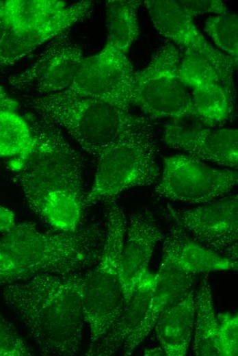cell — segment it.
<instances>
[{
  "label": "cell",
  "instance_id": "obj_1",
  "mask_svg": "<svg viewBox=\"0 0 238 356\" xmlns=\"http://www.w3.org/2000/svg\"><path fill=\"white\" fill-rule=\"evenodd\" d=\"M29 147L12 161L14 177L32 211L60 231L79 228L85 209L83 160L52 121L30 115Z\"/></svg>",
  "mask_w": 238,
  "mask_h": 356
},
{
  "label": "cell",
  "instance_id": "obj_2",
  "mask_svg": "<svg viewBox=\"0 0 238 356\" xmlns=\"http://www.w3.org/2000/svg\"><path fill=\"white\" fill-rule=\"evenodd\" d=\"M83 275L41 274L3 286L5 304L25 326L42 355L79 353L85 322Z\"/></svg>",
  "mask_w": 238,
  "mask_h": 356
},
{
  "label": "cell",
  "instance_id": "obj_3",
  "mask_svg": "<svg viewBox=\"0 0 238 356\" xmlns=\"http://www.w3.org/2000/svg\"><path fill=\"white\" fill-rule=\"evenodd\" d=\"M104 240L105 231L95 226L51 233L33 222L16 225L0 238V286L41 274L81 272L96 264Z\"/></svg>",
  "mask_w": 238,
  "mask_h": 356
},
{
  "label": "cell",
  "instance_id": "obj_4",
  "mask_svg": "<svg viewBox=\"0 0 238 356\" xmlns=\"http://www.w3.org/2000/svg\"><path fill=\"white\" fill-rule=\"evenodd\" d=\"M26 103L36 114L64 129L96 159L150 122L114 104L63 92L31 97Z\"/></svg>",
  "mask_w": 238,
  "mask_h": 356
},
{
  "label": "cell",
  "instance_id": "obj_5",
  "mask_svg": "<svg viewBox=\"0 0 238 356\" xmlns=\"http://www.w3.org/2000/svg\"><path fill=\"white\" fill-rule=\"evenodd\" d=\"M106 204L102 251L96 266L83 279V312L90 328L89 348L111 328L124 305L120 268L127 222L115 200Z\"/></svg>",
  "mask_w": 238,
  "mask_h": 356
},
{
  "label": "cell",
  "instance_id": "obj_6",
  "mask_svg": "<svg viewBox=\"0 0 238 356\" xmlns=\"http://www.w3.org/2000/svg\"><path fill=\"white\" fill-rule=\"evenodd\" d=\"M157 139L150 123L118 141L97 160L94 179L84 207L105 203L127 190L154 183L159 177Z\"/></svg>",
  "mask_w": 238,
  "mask_h": 356
},
{
  "label": "cell",
  "instance_id": "obj_7",
  "mask_svg": "<svg viewBox=\"0 0 238 356\" xmlns=\"http://www.w3.org/2000/svg\"><path fill=\"white\" fill-rule=\"evenodd\" d=\"M180 64L179 51L173 44L160 47L148 65L135 73L133 105L153 118L196 117Z\"/></svg>",
  "mask_w": 238,
  "mask_h": 356
},
{
  "label": "cell",
  "instance_id": "obj_8",
  "mask_svg": "<svg viewBox=\"0 0 238 356\" xmlns=\"http://www.w3.org/2000/svg\"><path fill=\"white\" fill-rule=\"evenodd\" d=\"M155 192L190 203H207L228 194L237 184V172L211 167L189 155L166 157Z\"/></svg>",
  "mask_w": 238,
  "mask_h": 356
},
{
  "label": "cell",
  "instance_id": "obj_9",
  "mask_svg": "<svg viewBox=\"0 0 238 356\" xmlns=\"http://www.w3.org/2000/svg\"><path fill=\"white\" fill-rule=\"evenodd\" d=\"M135 73L127 54L105 44L98 53L84 57L72 85L62 92L129 110Z\"/></svg>",
  "mask_w": 238,
  "mask_h": 356
},
{
  "label": "cell",
  "instance_id": "obj_10",
  "mask_svg": "<svg viewBox=\"0 0 238 356\" xmlns=\"http://www.w3.org/2000/svg\"><path fill=\"white\" fill-rule=\"evenodd\" d=\"M169 210L175 224L195 241L237 260L238 196H227L198 207Z\"/></svg>",
  "mask_w": 238,
  "mask_h": 356
},
{
  "label": "cell",
  "instance_id": "obj_11",
  "mask_svg": "<svg viewBox=\"0 0 238 356\" xmlns=\"http://www.w3.org/2000/svg\"><path fill=\"white\" fill-rule=\"evenodd\" d=\"M69 30L50 40L33 64L8 78L9 84L17 90L34 86L37 95L67 90L84 58L80 47L69 36Z\"/></svg>",
  "mask_w": 238,
  "mask_h": 356
},
{
  "label": "cell",
  "instance_id": "obj_12",
  "mask_svg": "<svg viewBox=\"0 0 238 356\" xmlns=\"http://www.w3.org/2000/svg\"><path fill=\"white\" fill-rule=\"evenodd\" d=\"M163 140L201 161L237 168L238 131L236 129H187L176 125L166 127Z\"/></svg>",
  "mask_w": 238,
  "mask_h": 356
},
{
  "label": "cell",
  "instance_id": "obj_13",
  "mask_svg": "<svg viewBox=\"0 0 238 356\" xmlns=\"http://www.w3.org/2000/svg\"><path fill=\"white\" fill-rule=\"evenodd\" d=\"M126 233L120 268L124 303L148 270L153 251L164 238L153 216L147 210L129 217Z\"/></svg>",
  "mask_w": 238,
  "mask_h": 356
},
{
  "label": "cell",
  "instance_id": "obj_14",
  "mask_svg": "<svg viewBox=\"0 0 238 356\" xmlns=\"http://www.w3.org/2000/svg\"><path fill=\"white\" fill-rule=\"evenodd\" d=\"M194 276L161 257L156 285L145 316L122 346L124 355H131L146 340L165 309L180 301L191 290Z\"/></svg>",
  "mask_w": 238,
  "mask_h": 356
},
{
  "label": "cell",
  "instance_id": "obj_15",
  "mask_svg": "<svg viewBox=\"0 0 238 356\" xmlns=\"http://www.w3.org/2000/svg\"><path fill=\"white\" fill-rule=\"evenodd\" d=\"M161 257L194 275L237 270V260L225 257L193 240L176 224L163 238Z\"/></svg>",
  "mask_w": 238,
  "mask_h": 356
},
{
  "label": "cell",
  "instance_id": "obj_16",
  "mask_svg": "<svg viewBox=\"0 0 238 356\" xmlns=\"http://www.w3.org/2000/svg\"><path fill=\"white\" fill-rule=\"evenodd\" d=\"M154 26L164 37L183 47L204 55L216 56L222 53L202 36L191 17L178 1L146 0Z\"/></svg>",
  "mask_w": 238,
  "mask_h": 356
},
{
  "label": "cell",
  "instance_id": "obj_17",
  "mask_svg": "<svg viewBox=\"0 0 238 356\" xmlns=\"http://www.w3.org/2000/svg\"><path fill=\"white\" fill-rule=\"evenodd\" d=\"M157 282V272L147 271L140 279L129 299L124 303L116 322L87 355L107 356L122 348L126 339L136 329L148 309Z\"/></svg>",
  "mask_w": 238,
  "mask_h": 356
},
{
  "label": "cell",
  "instance_id": "obj_18",
  "mask_svg": "<svg viewBox=\"0 0 238 356\" xmlns=\"http://www.w3.org/2000/svg\"><path fill=\"white\" fill-rule=\"evenodd\" d=\"M195 316V298L192 290L159 316L153 329L165 355L183 356L187 354L193 334Z\"/></svg>",
  "mask_w": 238,
  "mask_h": 356
},
{
  "label": "cell",
  "instance_id": "obj_19",
  "mask_svg": "<svg viewBox=\"0 0 238 356\" xmlns=\"http://www.w3.org/2000/svg\"><path fill=\"white\" fill-rule=\"evenodd\" d=\"M237 65L225 53L216 56L185 50L180 64L181 77L187 87L217 83L235 90L233 74Z\"/></svg>",
  "mask_w": 238,
  "mask_h": 356
},
{
  "label": "cell",
  "instance_id": "obj_20",
  "mask_svg": "<svg viewBox=\"0 0 238 356\" xmlns=\"http://www.w3.org/2000/svg\"><path fill=\"white\" fill-rule=\"evenodd\" d=\"M191 89L196 118L205 125H220L233 117L235 90L217 83L198 85Z\"/></svg>",
  "mask_w": 238,
  "mask_h": 356
},
{
  "label": "cell",
  "instance_id": "obj_21",
  "mask_svg": "<svg viewBox=\"0 0 238 356\" xmlns=\"http://www.w3.org/2000/svg\"><path fill=\"white\" fill-rule=\"evenodd\" d=\"M140 1L109 0L106 3V44L127 54L140 35L137 8Z\"/></svg>",
  "mask_w": 238,
  "mask_h": 356
},
{
  "label": "cell",
  "instance_id": "obj_22",
  "mask_svg": "<svg viewBox=\"0 0 238 356\" xmlns=\"http://www.w3.org/2000/svg\"><path fill=\"white\" fill-rule=\"evenodd\" d=\"M195 298L196 320L192 351L198 356H217L219 322L215 315L209 281L202 279Z\"/></svg>",
  "mask_w": 238,
  "mask_h": 356
},
{
  "label": "cell",
  "instance_id": "obj_23",
  "mask_svg": "<svg viewBox=\"0 0 238 356\" xmlns=\"http://www.w3.org/2000/svg\"><path fill=\"white\" fill-rule=\"evenodd\" d=\"M66 6L64 1L57 0L0 1V21L9 29H28Z\"/></svg>",
  "mask_w": 238,
  "mask_h": 356
},
{
  "label": "cell",
  "instance_id": "obj_24",
  "mask_svg": "<svg viewBox=\"0 0 238 356\" xmlns=\"http://www.w3.org/2000/svg\"><path fill=\"white\" fill-rule=\"evenodd\" d=\"M31 140L27 120L15 112H0V156L16 157L27 150Z\"/></svg>",
  "mask_w": 238,
  "mask_h": 356
},
{
  "label": "cell",
  "instance_id": "obj_25",
  "mask_svg": "<svg viewBox=\"0 0 238 356\" xmlns=\"http://www.w3.org/2000/svg\"><path fill=\"white\" fill-rule=\"evenodd\" d=\"M204 31L215 44L237 64L238 18L235 13L226 12L208 18Z\"/></svg>",
  "mask_w": 238,
  "mask_h": 356
},
{
  "label": "cell",
  "instance_id": "obj_26",
  "mask_svg": "<svg viewBox=\"0 0 238 356\" xmlns=\"http://www.w3.org/2000/svg\"><path fill=\"white\" fill-rule=\"evenodd\" d=\"M219 331L216 343L217 356L238 355V316L226 312L217 316Z\"/></svg>",
  "mask_w": 238,
  "mask_h": 356
},
{
  "label": "cell",
  "instance_id": "obj_27",
  "mask_svg": "<svg viewBox=\"0 0 238 356\" xmlns=\"http://www.w3.org/2000/svg\"><path fill=\"white\" fill-rule=\"evenodd\" d=\"M33 354L14 325L0 312V356H30Z\"/></svg>",
  "mask_w": 238,
  "mask_h": 356
},
{
  "label": "cell",
  "instance_id": "obj_28",
  "mask_svg": "<svg viewBox=\"0 0 238 356\" xmlns=\"http://www.w3.org/2000/svg\"><path fill=\"white\" fill-rule=\"evenodd\" d=\"M179 5L191 16L205 13L225 14L228 10L220 0L178 1Z\"/></svg>",
  "mask_w": 238,
  "mask_h": 356
},
{
  "label": "cell",
  "instance_id": "obj_29",
  "mask_svg": "<svg viewBox=\"0 0 238 356\" xmlns=\"http://www.w3.org/2000/svg\"><path fill=\"white\" fill-rule=\"evenodd\" d=\"M15 225V214L14 212L0 205V232H8Z\"/></svg>",
  "mask_w": 238,
  "mask_h": 356
},
{
  "label": "cell",
  "instance_id": "obj_30",
  "mask_svg": "<svg viewBox=\"0 0 238 356\" xmlns=\"http://www.w3.org/2000/svg\"><path fill=\"white\" fill-rule=\"evenodd\" d=\"M18 108V103L5 92L0 86V112L13 111Z\"/></svg>",
  "mask_w": 238,
  "mask_h": 356
},
{
  "label": "cell",
  "instance_id": "obj_31",
  "mask_svg": "<svg viewBox=\"0 0 238 356\" xmlns=\"http://www.w3.org/2000/svg\"><path fill=\"white\" fill-rule=\"evenodd\" d=\"M10 29L0 21V41L3 39Z\"/></svg>",
  "mask_w": 238,
  "mask_h": 356
}]
</instances>
